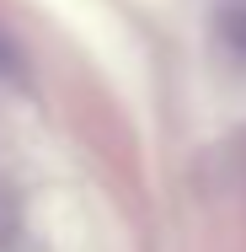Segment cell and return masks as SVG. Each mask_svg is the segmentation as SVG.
Masks as SVG:
<instances>
[]
</instances>
